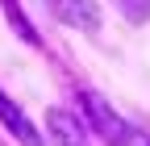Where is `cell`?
<instances>
[{"label": "cell", "mask_w": 150, "mask_h": 146, "mask_svg": "<svg viewBox=\"0 0 150 146\" xmlns=\"http://www.w3.org/2000/svg\"><path fill=\"white\" fill-rule=\"evenodd\" d=\"M4 4V17H8V25H13V33L21 42H29V46H42V33H38L33 25H29V17H25V9L17 4V0H0Z\"/></svg>", "instance_id": "obj_4"}, {"label": "cell", "mask_w": 150, "mask_h": 146, "mask_svg": "<svg viewBox=\"0 0 150 146\" xmlns=\"http://www.w3.org/2000/svg\"><path fill=\"white\" fill-rule=\"evenodd\" d=\"M121 146H150V130H142V125H134V121H129V130H125Z\"/></svg>", "instance_id": "obj_6"}, {"label": "cell", "mask_w": 150, "mask_h": 146, "mask_svg": "<svg viewBox=\"0 0 150 146\" xmlns=\"http://www.w3.org/2000/svg\"><path fill=\"white\" fill-rule=\"evenodd\" d=\"M0 125H4V134H8L13 142H21V146H46L42 130L29 121V113L4 92V88H0Z\"/></svg>", "instance_id": "obj_1"}, {"label": "cell", "mask_w": 150, "mask_h": 146, "mask_svg": "<svg viewBox=\"0 0 150 146\" xmlns=\"http://www.w3.org/2000/svg\"><path fill=\"white\" fill-rule=\"evenodd\" d=\"M50 17H59L63 25L79 29V33H96L100 29V4L96 0H46Z\"/></svg>", "instance_id": "obj_3"}, {"label": "cell", "mask_w": 150, "mask_h": 146, "mask_svg": "<svg viewBox=\"0 0 150 146\" xmlns=\"http://www.w3.org/2000/svg\"><path fill=\"white\" fill-rule=\"evenodd\" d=\"M117 4H121V13L129 21H146L150 17V0H117Z\"/></svg>", "instance_id": "obj_5"}, {"label": "cell", "mask_w": 150, "mask_h": 146, "mask_svg": "<svg viewBox=\"0 0 150 146\" xmlns=\"http://www.w3.org/2000/svg\"><path fill=\"white\" fill-rule=\"evenodd\" d=\"M46 138L50 146H92L83 117H75L71 108H46Z\"/></svg>", "instance_id": "obj_2"}]
</instances>
